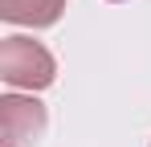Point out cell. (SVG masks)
I'll return each instance as SVG.
<instances>
[{"label":"cell","instance_id":"6da1fadb","mask_svg":"<svg viewBox=\"0 0 151 147\" xmlns=\"http://www.w3.org/2000/svg\"><path fill=\"white\" fill-rule=\"evenodd\" d=\"M0 78L17 90H45L57 78V61L41 41L12 33L0 41Z\"/></svg>","mask_w":151,"mask_h":147},{"label":"cell","instance_id":"7a4b0ae2","mask_svg":"<svg viewBox=\"0 0 151 147\" xmlns=\"http://www.w3.org/2000/svg\"><path fill=\"white\" fill-rule=\"evenodd\" d=\"M45 106L25 94H4L0 98V147H33L45 131Z\"/></svg>","mask_w":151,"mask_h":147},{"label":"cell","instance_id":"3957f363","mask_svg":"<svg viewBox=\"0 0 151 147\" xmlns=\"http://www.w3.org/2000/svg\"><path fill=\"white\" fill-rule=\"evenodd\" d=\"M65 0H0V17L8 24H29V29H49L61 21Z\"/></svg>","mask_w":151,"mask_h":147},{"label":"cell","instance_id":"277c9868","mask_svg":"<svg viewBox=\"0 0 151 147\" xmlns=\"http://www.w3.org/2000/svg\"><path fill=\"white\" fill-rule=\"evenodd\" d=\"M114 4H119V0H114Z\"/></svg>","mask_w":151,"mask_h":147}]
</instances>
